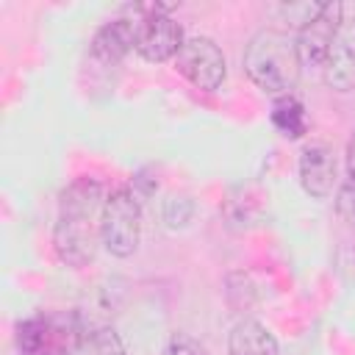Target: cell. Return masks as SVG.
Returning <instances> with one entry per match:
<instances>
[{"label":"cell","instance_id":"277c9868","mask_svg":"<svg viewBox=\"0 0 355 355\" xmlns=\"http://www.w3.org/2000/svg\"><path fill=\"white\" fill-rule=\"evenodd\" d=\"M141 25L136 33V53L150 64H164L169 58H178L183 42L189 39L180 28V22L172 19V6L144 3L139 6Z\"/></svg>","mask_w":355,"mask_h":355},{"label":"cell","instance_id":"6da1fadb","mask_svg":"<svg viewBox=\"0 0 355 355\" xmlns=\"http://www.w3.org/2000/svg\"><path fill=\"white\" fill-rule=\"evenodd\" d=\"M105 189L94 178L72 180L58 197V216L53 225V247L61 263L80 269L94 261L103 244V205Z\"/></svg>","mask_w":355,"mask_h":355},{"label":"cell","instance_id":"30bf717a","mask_svg":"<svg viewBox=\"0 0 355 355\" xmlns=\"http://www.w3.org/2000/svg\"><path fill=\"white\" fill-rule=\"evenodd\" d=\"M227 355H280V344L258 319H239L227 336Z\"/></svg>","mask_w":355,"mask_h":355},{"label":"cell","instance_id":"8fae6325","mask_svg":"<svg viewBox=\"0 0 355 355\" xmlns=\"http://www.w3.org/2000/svg\"><path fill=\"white\" fill-rule=\"evenodd\" d=\"M272 125L280 130V136H286V139H300V136L308 130L305 105H302L294 94L277 97L275 105H272Z\"/></svg>","mask_w":355,"mask_h":355},{"label":"cell","instance_id":"3957f363","mask_svg":"<svg viewBox=\"0 0 355 355\" xmlns=\"http://www.w3.org/2000/svg\"><path fill=\"white\" fill-rule=\"evenodd\" d=\"M141 244V200L133 189L119 186L105 194L103 247L114 258H130Z\"/></svg>","mask_w":355,"mask_h":355},{"label":"cell","instance_id":"2e32d148","mask_svg":"<svg viewBox=\"0 0 355 355\" xmlns=\"http://www.w3.org/2000/svg\"><path fill=\"white\" fill-rule=\"evenodd\" d=\"M161 355H208L205 347L189 333H172Z\"/></svg>","mask_w":355,"mask_h":355},{"label":"cell","instance_id":"9c48e42d","mask_svg":"<svg viewBox=\"0 0 355 355\" xmlns=\"http://www.w3.org/2000/svg\"><path fill=\"white\" fill-rule=\"evenodd\" d=\"M322 80L333 89V92H352L355 89V19H344L330 53L324 58L322 67Z\"/></svg>","mask_w":355,"mask_h":355},{"label":"cell","instance_id":"7c38bea8","mask_svg":"<svg viewBox=\"0 0 355 355\" xmlns=\"http://www.w3.org/2000/svg\"><path fill=\"white\" fill-rule=\"evenodd\" d=\"M80 352L83 355H128L125 341H122V336L114 327H97V330H92L83 338Z\"/></svg>","mask_w":355,"mask_h":355},{"label":"cell","instance_id":"52a82bcc","mask_svg":"<svg viewBox=\"0 0 355 355\" xmlns=\"http://www.w3.org/2000/svg\"><path fill=\"white\" fill-rule=\"evenodd\" d=\"M139 25H141V11L139 6H128L119 17L108 19L105 25L97 28L92 44H89V53L94 61L100 64H119L130 50H136V33H139Z\"/></svg>","mask_w":355,"mask_h":355},{"label":"cell","instance_id":"7a4b0ae2","mask_svg":"<svg viewBox=\"0 0 355 355\" xmlns=\"http://www.w3.org/2000/svg\"><path fill=\"white\" fill-rule=\"evenodd\" d=\"M244 72L247 78L269 92V94H291V89L300 80L302 64L297 55L294 36L277 31V28H261L244 47Z\"/></svg>","mask_w":355,"mask_h":355},{"label":"cell","instance_id":"9a60e30c","mask_svg":"<svg viewBox=\"0 0 355 355\" xmlns=\"http://www.w3.org/2000/svg\"><path fill=\"white\" fill-rule=\"evenodd\" d=\"M336 208H338V214L355 227V175H347V178L338 183Z\"/></svg>","mask_w":355,"mask_h":355},{"label":"cell","instance_id":"e0dca14e","mask_svg":"<svg viewBox=\"0 0 355 355\" xmlns=\"http://www.w3.org/2000/svg\"><path fill=\"white\" fill-rule=\"evenodd\" d=\"M347 175H355V128H352V136L347 141Z\"/></svg>","mask_w":355,"mask_h":355},{"label":"cell","instance_id":"5b68a950","mask_svg":"<svg viewBox=\"0 0 355 355\" xmlns=\"http://www.w3.org/2000/svg\"><path fill=\"white\" fill-rule=\"evenodd\" d=\"M175 69L200 92L222 89L227 78V58L222 47L208 36H189L175 58Z\"/></svg>","mask_w":355,"mask_h":355},{"label":"cell","instance_id":"8992f818","mask_svg":"<svg viewBox=\"0 0 355 355\" xmlns=\"http://www.w3.org/2000/svg\"><path fill=\"white\" fill-rule=\"evenodd\" d=\"M344 22V6L341 3H322L319 11L297 31L294 42H297V55L302 69H319L324 67V58L330 53V44L338 33Z\"/></svg>","mask_w":355,"mask_h":355},{"label":"cell","instance_id":"4fadbf2b","mask_svg":"<svg viewBox=\"0 0 355 355\" xmlns=\"http://www.w3.org/2000/svg\"><path fill=\"white\" fill-rule=\"evenodd\" d=\"M194 216V200L189 194H169L164 200V222L166 227L178 230V227H186Z\"/></svg>","mask_w":355,"mask_h":355},{"label":"cell","instance_id":"5bb4252c","mask_svg":"<svg viewBox=\"0 0 355 355\" xmlns=\"http://www.w3.org/2000/svg\"><path fill=\"white\" fill-rule=\"evenodd\" d=\"M47 324L39 319H31L19 324V349L22 355H47Z\"/></svg>","mask_w":355,"mask_h":355},{"label":"cell","instance_id":"ba28073f","mask_svg":"<svg viewBox=\"0 0 355 355\" xmlns=\"http://www.w3.org/2000/svg\"><path fill=\"white\" fill-rule=\"evenodd\" d=\"M300 183L305 189V194H311L313 200H327L333 194V189L338 186V161L330 144H308L300 153Z\"/></svg>","mask_w":355,"mask_h":355}]
</instances>
